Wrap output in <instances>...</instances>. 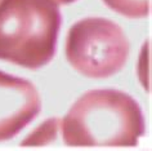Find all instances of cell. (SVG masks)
Returning a JSON list of instances; mask_svg holds the SVG:
<instances>
[{
    "label": "cell",
    "mask_w": 152,
    "mask_h": 151,
    "mask_svg": "<svg viewBox=\"0 0 152 151\" xmlns=\"http://www.w3.org/2000/svg\"><path fill=\"white\" fill-rule=\"evenodd\" d=\"M146 132L143 111L130 94L113 88L81 94L61 119L67 146L132 147Z\"/></svg>",
    "instance_id": "6da1fadb"
},
{
    "label": "cell",
    "mask_w": 152,
    "mask_h": 151,
    "mask_svg": "<svg viewBox=\"0 0 152 151\" xmlns=\"http://www.w3.org/2000/svg\"><path fill=\"white\" fill-rule=\"evenodd\" d=\"M62 25L56 0H0V61L39 70L54 58Z\"/></svg>",
    "instance_id": "7a4b0ae2"
},
{
    "label": "cell",
    "mask_w": 152,
    "mask_h": 151,
    "mask_svg": "<svg viewBox=\"0 0 152 151\" xmlns=\"http://www.w3.org/2000/svg\"><path fill=\"white\" fill-rule=\"evenodd\" d=\"M130 43L116 22L86 17L75 22L66 37V58L76 73L89 79H106L126 65Z\"/></svg>",
    "instance_id": "3957f363"
},
{
    "label": "cell",
    "mask_w": 152,
    "mask_h": 151,
    "mask_svg": "<svg viewBox=\"0 0 152 151\" xmlns=\"http://www.w3.org/2000/svg\"><path fill=\"white\" fill-rule=\"evenodd\" d=\"M41 111V97L30 80L0 70V142L18 136Z\"/></svg>",
    "instance_id": "277c9868"
},
{
    "label": "cell",
    "mask_w": 152,
    "mask_h": 151,
    "mask_svg": "<svg viewBox=\"0 0 152 151\" xmlns=\"http://www.w3.org/2000/svg\"><path fill=\"white\" fill-rule=\"evenodd\" d=\"M102 1L113 12L132 20L146 18L151 13V0H102Z\"/></svg>",
    "instance_id": "5b68a950"
},
{
    "label": "cell",
    "mask_w": 152,
    "mask_h": 151,
    "mask_svg": "<svg viewBox=\"0 0 152 151\" xmlns=\"http://www.w3.org/2000/svg\"><path fill=\"white\" fill-rule=\"evenodd\" d=\"M59 132H61V120L57 118L47 119L22 141V145L23 146L48 145V143L56 141Z\"/></svg>",
    "instance_id": "8992f818"
},
{
    "label": "cell",
    "mask_w": 152,
    "mask_h": 151,
    "mask_svg": "<svg viewBox=\"0 0 152 151\" xmlns=\"http://www.w3.org/2000/svg\"><path fill=\"white\" fill-rule=\"evenodd\" d=\"M142 56H140L139 58V63H138V76H139V81L143 84V86L146 88L147 90L150 89V85H148V81H150V78L146 75V71L148 73V70H150V63L146 66V63L150 61V58L146 57V53L148 51H150V47H148V43H147V47L146 44H144V47L142 48Z\"/></svg>",
    "instance_id": "52a82bcc"
},
{
    "label": "cell",
    "mask_w": 152,
    "mask_h": 151,
    "mask_svg": "<svg viewBox=\"0 0 152 151\" xmlns=\"http://www.w3.org/2000/svg\"><path fill=\"white\" fill-rule=\"evenodd\" d=\"M58 4H71V3L76 1V0H56Z\"/></svg>",
    "instance_id": "ba28073f"
}]
</instances>
